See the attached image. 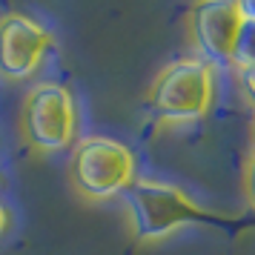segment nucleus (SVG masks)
I'll list each match as a JSON object with an SVG mask.
<instances>
[{
	"mask_svg": "<svg viewBox=\"0 0 255 255\" xmlns=\"http://www.w3.org/2000/svg\"><path fill=\"white\" fill-rule=\"evenodd\" d=\"M75 189L89 201H109L135 184V155L112 138H83L69 161Z\"/></svg>",
	"mask_w": 255,
	"mask_h": 255,
	"instance_id": "obj_3",
	"label": "nucleus"
},
{
	"mask_svg": "<svg viewBox=\"0 0 255 255\" xmlns=\"http://www.w3.org/2000/svg\"><path fill=\"white\" fill-rule=\"evenodd\" d=\"M247 17V3L238 0H224V3H198L189 14L192 26V40L201 60L212 63H232V49L241 32V23Z\"/></svg>",
	"mask_w": 255,
	"mask_h": 255,
	"instance_id": "obj_5",
	"label": "nucleus"
},
{
	"mask_svg": "<svg viewBox=\"0 0 255 255\" xmlns=\"http://www.w3.org/2000/svg\"><path fill=\"white\" fill-rule=\"evenodd\" d=\"M6 227H9V212H6V209L0 207V235L6 232Z\"/></svg>",
	"mask_w": 255,
	"mask_h": 255,
	"instance_id": "obj_10",
	"label": "nucleus"
},
{
	"mask_svg": "<svg viewBox=\"0 0 255 255\" xmlns=\"http://www.w3.org/2000/svg\"><path fill=\"white\" fill-rule=\"evenodd\" d=\"M49 46H52V35L37 20L17 12L0 17V72L6 78L23 81L35 75Z\"/></svg>",
	"mask_w": 255,
	"mask_h": 255,
	"instance_id": "obj_6",
	"label": "nucleus"
},
{
	"mask_svg": "<svg viewBox=\"0 0 255 255\" xmlns=\"http://www.w3.org/2000/svg\"><path fill=\"white\" fill-rule=\"evenodd\" d=\"M244 192H247L250 207L255 209V152L250 155V161H247V166H244Z\"/></svg>",
	"mask_w": 255,
	"mask_h": 255,
	"instance_id": "obj_8",
	"label": "nucleus"
},
{
	"mask_svg": "<svg viewBox=\"0 0 255 255\" xmlns=\"http://www.w3.org/2000/svg\"><path fill=\"white\" fill-rule=\"evenodd\" d=\"M127 204L138 241H158L186 224L212 221V215L204 207H198L184 189L149 178H138L129 186Z\"/></svg>",
	"mask_w": 255,
	"mask_h": 255,
	"instance_id": "obj_2",
	"label": "nucleus"
},
{
	"mask_svg": "<svg viewBox=\"0 0 255 255\" xmlns=\"http://www.w3.org/2000/svg\"><path fill=\"white\" fill-rule=\"evenodd\" d=\"M215 95L212 66L201 58H181L163 66L149 86V112L163 124L198 121L209 112Z\"/></svg>",
	"mask_w": 255,
	"mask_h": 255,
	"instance_id": "obj_1",
	"label": "nucleus"
},
{
	"mask_svg": "<svg viewBox=\"0 0 255 255\" xmlns=\"http://www.w3.org/2000/svg\"><path fill=\"white\" fill-rule=\"evenodd\" d=\"M232 66H238V69L255 66V12H247V17H244L235 49H232Z\"/></svg>",
	"mask_w": 255,
	"mask_h": 255,
	"instance_id": "obj_7",
	"label": "nucleus"
},
{
	"mask_svg": "<svg viewBox=\"0 0 255 255\" xmlns=\"http://www.w3.org/2000/svg\"><path fill=\"white\" fill-rule=\"evenodd\" d=\"M238 81H241L244 98H247V101H250V104L255 106V66H247V69H241Z\"/></svg>",
	"mask_w": 255,
	"mask_h": 255,
	"instance_id": "obj_9",
	"label": "nucleus"
},
{
	"mask_svg": "<svg viewBox=\"0 0 255 255\" xmlns=\"http://www.w3.org/2000/svg\"><path fill=\"white\" fill-rule=\"evenodd\" d=\"M75 98L60 83H37L23 101L26 140L40 152H60L75 140Z\"/></svg>",
	"mask_w": 255,
	"mask_h": 255,
	"instance_id": "obj_4",
	"label": "nucleus"
}]
</instances>
